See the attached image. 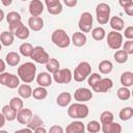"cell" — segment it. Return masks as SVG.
Wrapping results in <instances>:
<instances>
[{
    "instance_id": "1",
    "label": "cell",
    "mask_w": 133,
    "mask_h": 133,
    "mask_svg": "<svg viewBox=\"0 0 133 133\" xmlns=\"http://www.w3.org/2000/svg\"><path fill=\"white\" fill-rule=\"evenodd\" d=\"M36 66L32 62H25L18 68V76L24 83H30L34 80Z\"/></svg>"
},
{
    "instance_id": "2",
    "label": "cell",
    "mask_w": 133,
    "mask_h": 133,
    "mask_svg": "<svg viewBox=\"0 0 133 133\" xmlns=\"http://www.w3.org/2000/svg\"><path fill=\"white\" fill-rule=\"evenodd\" d=\"M88 113H89L88 107L81 102L74 103V104L70 105V107L68 108V115L74 119L85 118V117H87Z\"/></svg>"
},
{
    "instance_id": "3",
    "label": "cell",
    "mask_w": 133,
    "mask_h": 133,
    "mask_svg": "<svg viewBox=\"0 0 133 133\" xmlns=\"http://www.w3.org/2000/svg\"><path fill=\"white\" fill-rule=\"evenodd\" d=\"M52 43L59 48H66L71 44V38L63 29H55L51 35Z\"/></svg>"
},
{
    "instance_id": "4",
    "label": "cell",
    "mask_w": 133,
    "mask_h": 133,
    "mask_svg": "<svg viewBox=\"0 0 133 133\" xmlns=\"http://www.w3.org/2000/svg\"><path fill=\"white\" fill-rule=\"evenodd\" d=\"M90 73H91L90 64L87 61H81L75 68L74 73H73V78L77 82H82V81H84L88 77V75Z\"/></svg>"
},
{
    "instance_id": "5",
    "label": "cell",
    "mask_w": 133,
    "mask_h": 133,
    "mask_svg": "<svg viewBox=\"0 0 133 133\" xmlns=\"http://www.w3.org/2000/svg\"><path fill=\"white\" fill-rule=\"evenodd\" d=\"M110 12H111V8L107 3H104V2L99 3L96 7V17H97L98 23L101 25L108 23L110 19Z\"/></svg>"
},
{
    "instance_id": "6",
    "label": "cell",
    "mask_w": 133,
    "mask_h": 133,
    "mask_svg": "<svg viewBox=\"0 0 133 133\" xmlns=\"http://www.w3.org/2000/svg\"><path fill=\"white\" fill-rule=\"evenodd\" d=\"M0 84L14 89L20 85V78L18 75H14L7 72H2L0 73Z\"/></svg>"
},
{
    "instance_id": "7",
    "label": "cell",
    "mask_w": 133,
    "mask_h": 133,
    "mask_svg": "<svg viewBox=\"0 0 133 133\" xmlns=\"http://www.w3.org/2000/svg\"><path fill=\"white\" fill-rule=\"evenodd\" d=\"M92 23H94V18L90 12L85 11L80 16L79 22H78V27L81 32L87 33L91 30L92 28Z\"/></svg>"
},
{
    "instance_id": "8",
    "label": "cell",
    "mask_w": 133,
    "mask_h": 133,
    "mask_svg": "<svg viewBox=\"0 0 133 133\" xmlns=\"http://www.w3.org/2000/svg\"><path fill=\"white\" fill-rule=\"evenodd\" d=\"M30 58H31L32 60H34L35 62H37V63L45 64V63L49 60L50 56H49L48 52H47L43 47L36 46V47H33L32 52H31V54H30Z\"/></svg>"
},
{
    "instance_id": "9",
    "label": "cell",
    "mask_w": 133,
    "mask_h": 133,
    "mask_svg": "<svg viewBox=\"0 0 133 133\" xmlns=\"http://www.w3.org/2000/svg\"><path fill=\"white\" fill-rule=\"evenodd\" d=\"M73 78V74L70 69H59L55 73H53V79L56 83L59 84H68L71 82Z\"/></svg>"
},
{
    "instance_id": "10",
    "label": "cell",
    "mask_w": 133,
    "mask_h": 133,
    "mask_svg": "<svg viewBox=\"0 0 133 133\" xmlns=\"http://www.w3.org/2000/svg\"><path fill=\"white\" fill-rule=\"evenodd\" d=\"M107 45L112 50H118L123 45V35L119 31H110L107 35Z\"/></svg>"
},
{
    "instance_id": "11",
    "label": "cell",
    "mask_w": 133,
    "mask_h": 133,
    "mask_svg": "<svg viewBox=\"0 0 133 133\" xmlns=\"http://www.w3.org/2000/svg\"><path fill=\"white\" fill-rule=\"evenodd\" d=\"M113 86V82L110 78H101L91 88L96 92H107Z\"/></svg>"
},
{
    "instance_id": "12",
    "label": "cell",
    "mask_w": 133,
    "mask_h": 133,
    "mask_svg": "<svg viewBox=\"0 0 133 133\" xmlns=\"http://www.w3.org/2000/svg\"><path fill=\"white\" fill-rule=\"evenodd\" d=\"M74 98L77 102H87L89 100H91L92 98V92L90 89L86 88V87H79L75 90L74 92Z\"/></svg>"
},
{
    "instance_id": "13",
    "label": "cell",
    "mask_w": 133,
    "mask_h": 133,
    "mask_svg": "<svg viewBox=\"0 0 133 133\" xmlns=\"http://www.w3.org/2000/svg\"><path fill=\"white\" fill-rule=\"evenodd\" d=\"M32 115H33V113L30 109L23 107L21 110H19L17 112V117L16 118L21 125H27L29 123V121L31 119Z\"/></svg>"
},
{
    "instance_id": "14",
    "label": "cell",
    "mask_w": 133,
    "mask_h": 133,
    "mask_svg": "<svg viewBox=\"0 0 133 133\" xmlns=\"http://www.w3.org/2000/svg\"><path fill=\"white\" fill-rule=\"evenodd\" d=\"M44 11V4L41 0H31L29 3V12L32 17H39Z\"/></svg>"
},
{
    "instance_id": "15",
    "label": "cell",
    "mask_w": 133,
    "mask_h": 133,
    "mask_svg": "<svg viewBox=\"0 0 133 133\" xmlns=\"http://www.w3.org/2000/svg\"><path fill=\"white\" fill-rule=\"evenodd\" d=\"M84 130H85V126L80 121H74L70 123L65 128L66 133H83Z\"/></svg>"
},
{
    "instance_id": "16",
    "label": "cell",
    "mask_w": 133,
    "mask_h": 133,
    "mask_svg": "<svg viewBox=\"0 0 133 133\" xmlns=\"http://www.w3.org/2000/svg\"><path fill=\"white\" fill-rule=\"evenodd\" d=\"M36 82L39 86L48 87L52 84V77L48 72H41L36 76Z\"/></svg>"
},
{
    "instance_id": "17",
    "label": "cell",
    "mask_w": 133,
    "mask_h": 133,
    "mask_svg": "<svg viewBox=\"0 0 133 133\" xmlns=\"http://www.w3.org/2000/svg\"><path fill=\"white\" fill-rule=\"evenodd\" d=\"M71 42L73 43V45H74L75 47L80 48V47H83V46L86 44L87 37H86L85 33H83V32H81V31H78V32H75V33L72 35Z\"/></svg>"
},
{
    "instance_id": "18",
    "label": "cell",
    "mask_w": 133,
    "mask_h": 133,
    "mask_svg": "<svg viewBox=\"0 0 133 133\" xmlns=\"http://www.w3.org/2000/svg\"><path fill=\"white\" fill-rule=\"evenodd\" d=\"M28 26L33 31H39L44 27V20L41 17H30L28 19Z\"/></svg>"
},
{
    "instance_id": "19",
    "label": "cell",
    "mask_w": 133,
    "mask_h": 133,
    "mask_svg": "<svg viewBox=\"0 0 133 133\" xmlns=\"http://www.w3.org/2000/svg\"><path fill=\"white\" fill-rule=\"evenodd\" d=\"M101 130L104 133H121L122 132V126L117 123L111 122L108 124H102Z\"/></svg>"
},
{
    "instance_id": "20",
    "label": "cell",
    "mask_w": 133,
    "mask_h": 133,
    "mask_svg": "<svg viewBox=\"0 0 133 133\" xmlns=\"http://www.w3.org/2000/svg\"><path fill=\"white\" fill-rule=\"evenodd\" d=\"M12 33H14V35L17 36L19 39H26V38L29 37V34H30L29 28L26 27L23 23H21V24L16 28V30H15Z\"/></svg>"
},
{
    "instance_id": "21",
    "label": "cell",
    "mask_w": 133,
    "mask_h": 133,
    "mask_svg": "<svg viewBox=\"0 0 133 133\" xmlns=\"http://www.w3.org/2000/svg\"><path fill=\"white\" fill-rule=\"evenodd\" d=\"M109 24L110 27L114 30V31H122L125 27V22L122 18L117 17V16H113L109 19Z\"/></svg>"
},
{
    "instance_id": "22",
    "label": "cell",
    "mask_w": 133,
    "mask_h": 133,
    "mask_svg": "<svg viewBox=\"0 0 133 133\" xmlns=\"http://www.w3.org/2000/svg\"><path fill=\"white\" fill-rule=\"evenodd\" d=\"M71 100H72V96L70 92L68 91H63L61 94H59L57 96V99H56V103L58 106L60 107H66L70 103H71Z\"/></svg>"
},
{
    "instance_id": "23",
    "label": "cell",
    "mask_w": 133,
    "mask_h": 133,
    "mask_svg": "<svg viewBox=\"0 0 133 133\" xmlns=\"http://www.w3.org/2000/svg\"><path fill=\"white\" fill-rule=\"evenodd\" d=\"M14 38H15V35L12 32H10L9 30L8 31H3L1 34H0V43L5 46V47H8L10 45H12L14 43Z\"/></svg>"
},
{
    "instance_id": "24",
    "label": "cell",
    "mask_w": 133,
    "mask_h": 133,
    "mask_svg": "<svg viewBox=\"0 0 133 133\" xmlns=\"http://www.w3.org/2000/svg\"><path fill=\"white\" fill-rule=\"evenodd\" d=\"M18 94L22 99H29L32 96V88L29 84H21L18 86Z\"/></svg>"
},
{
    "instance_id": "25",
    "label": "cell",
    "mask_w": 133,
    "mask_h": 133,
    "mask_svg": "<svg viewBox=\"0 0 133 133\" xmlns=\"http://www.w3.org/2000/svg\"><path fill=\"white\" fill-rule=\"evenodd\" d=\"M1 112H2L3 115L5 116V119L8 121V122H12V121L16 119V117H17V111H16L14 108H11V107L9 106V104H8V105H4V106L2 107Z\"/></svg>"
},
{
    "instance_id": "26",
    "label": "cell",
    "mask_w": 133,
    "mask_h": 133,
    "mask_svg": "<svg viewBox=\"0 0 133 133\" xmlns=\"http://www.w3.org/2000/svg\"><path fill=\"white\" fill-rule=\"evenodd\" d=\"M20 55L17 52H8L5 56V61L10 66H16L20 63Z\"/></svg>"
},
{
    "instance_id": "27",
    "label": "cell",
    "mask_w": 133,
    "mask_h": 133,
    "mask_svg": "<svg viewBox=\"0 0 133 133\" xmlns=\"http://www.w3.org/2000/svg\"><path fill=\"white\" fill-rule=\"evenodd\" d=\"M121 83L123 86L131 87L133 85V73L130 71L124 72L121 75Z\"/></svg>"
},
{
    "instance_id": "28",
    "label": "cell",
    "mask_w": 133,
    "mask_h": 133,
    "mask_svg": "<svg viewBox=\"0 0 133 133\" xmlns=\"http://www.w3.org/2000/svg\"><path fill=\"white\" fill-rule=\"evenodd\" d=\"M46 64V69L49 73H55L56 71H58L60 68V64H59V61L56 59V58H49V60L45 63Z\"/></svg>"
},
{
    "instance_id": "29",
    "label": "cell",
    "mask_w": 133,
    "mask_h": 133,
    "mask_svg": "<svg viewBox=\"0 0 133 133\" xmlns=\"http://www.w3.org/2000/svg\"><path fill=\"white\" fill-rule=\"evenodd\" d=\"M47 96H48V91H47L46 87L38 86L32 90V97L35 100H44L47 98Z\"/></svg>"
},
{
    "instance_id": "30",
    "label": "cell",
    "mask_w": 133,
    "mask_h": 133,
    "mask_svg": "<svg viewBox=\"0 0 133 133\" xmlns=\"http://www.w3.org/2000/svg\"><path fill=\"white\" fill-rule=\"evenodd\" d=\"M98 69H99L100 73H102V74H109L113 69V64L110 60H102L99 63Z\"/></svg>"
},
{
    "instance_id": "31",
    "label": "cell",
    "mask_w": 133,
    "mask_h": 133,
    "mask_svg": "<svg viewBox=\"0 0 133 133\" xmlns=\"http://www.w3.org/2000/svg\"><path fill=\"white\" fill-rule=\"evenodd\" d=\"M90 31H91V36H92V38H94L95 41H98V42L102 41V39L105 37V35H106L105 29L102 28V27H96V28H94V29L90 30Z\"/></svg>"
},
{
    "instance_id": "32",
    "label": "cell",
    "mask_w": 133,
    "mask_h": 133,
    "mask_svg": "<svg viewBox=\"0 0 133 133\" xmlns=\"http://www.w3.org/2000/svg\"><path fill=\"white\" fill-rule=\"evenodd\" d=\"M132 116H133V108H131V107H125L118 113V117L124 122L131 119Z\"/></svg>"
},
{
    "instance_id": "33",
    "label": "cell",
    "mask_w": 133,
    "mask_h": 133,
    "mask_svg": "<svg viewBox=\"0 0 133 133\" xmlns=\"http://www.w3.org/2000/svg\"><path fill=\"white\" fill-rule=\"evenodd\" d=\"M43 124H44L43 119H42L38 115L34 114V115H32L31 119L29 121V123H28L26 126H27L28 128H30V129L33 131L35 128H37V127H39V126H43Z\"/></svg>"
},
{
    "instance_id": "34",
    "label": "cell",
    "mask_w": 133,
    "mask_h": 133,
    "mask_svg": "<svg viewBox=\"0 0 133 133\" xmlns=\"http://www.w3.org/2000/svg\"><path fill=\"white\" fill-rule=\"evenodd\" d=\"M128 54L124 50H116L113 54V58L117 63H125L128 60Z\"/></svg>"
},
{
    "instance_id": "35",
    "label": "cell",
    "mask_w": 133,
    "mask_h": 133,
    "mask_svg": "<svg viewBox=\"0 0 133 133\" xmlns=\"http://www.w3.org/2000/svg\"><path fill=\"white\" fill-rule=\"evenodd\" d=\"M32 49H33V46H32L30 43H23V44H21V46L19 47L20 53H21L23 56H26V57H30V54H31V52H32Z\"/></svg>"
},
{
    "instance_id": "36",
    "label": "cell",
    "mask_w": 133,
    "mask_h": 133,
    "mask_svg": "<svg viewBox=\"0 0 133 133\" xmlns=\"http://www.w3.org/2000/svg\"><path fill=\"white\" fill-rule=\"evenodd\" d=\"M9 106H10L11 108H14V109L18 112L19 110H21V109L24 107V103H23V100H22L21 98H19V97H14V98H11L10 101H9Z\"/></svg>"
},
{
    "instance_id": "37",
    "label": "cell",
    "mask_w": 133,
    "mask_h": 133,
    "mask_svg": "<svg viewBox=\"0 0 133 133\" xmlns=\"http://www.w3.org/2000/svg\"><path fill=\"white\" fill-rule=\"evenodd\" d=\"M130 97H131V91H130V89L128 87L123 86V87H121V88L117 89V98L119 100L127 101V100L130 99Z\"/></svg>"
},
{
    "instance_id": "38",
    "label": "cell",
    "mask_w": 133,
    "mask_h": 133,
    "mask_svg": "<svg viewBox=\"0 0 133 133\" xmlns=\"http://www.w3.org/2000/svg\"><path fill=\"white\" fill-rule=\"evenodd\" d=\"M113 118H114V115L111 111H103L100 115V121H101V124H108V123H111L113 122Z\"/></svg>"
},
{
    "instance_id": "39",
    "label": "cell",
    "mask_w": 133,
    "mask_h": 133,
    "mask_svg": "<svg viewBox=\"0 0 133 133\" xmlns=\"http://www.w3.org/2000/svg\"><path fill=\"white\" fill-rule=\"evenodd\" d=\"M21 15L17 11H9L6 15V21L8 24L10 23H15V22H20L21 21Z\"/></svg>"
},
{
    "instance_id": "40",
    "label": "cell",
    "mask_w": 133,
    "mask_h": 133,
    "mask_svg": "<svg viewBox=\"0 0 133 133\" xmlns=\"http://www.w3.org/2000/svg\"><path fill=\"white\" fill-rule=\"evenodd\" d=\"M86 129H87V131L89 133H98L101 130V126H100V123L99 122H97V121H90L87 124Z\"/></svg>"
},
{
    "instance_id": "41",
    "label": "cell",
    "mask_w": 133,
    "mask_h": 133,
    "mask_svg": "<svg viewBox=\"0 0 133 133\" xmlns=\"http://www.w3.org/2000/svg\"><path fill=\"white\" fill-rule=\"evenodd\" d=\"M47 9H48V12L50 15H54V16L55 15H59L62 11V4L60 2H58V3H56V4L52 5V6L47 7Z\"/></svg>"
},
{
    "instance_id": "42",
    "label": "cell",
    "mask_w": 133,
    "mask_h": 133,
    "mask_svg": "<svg viewBox=\"0 0 133 133\" xmlns=\"http://www.w3.org/2000/svg\"><path fill=\"white\" fill-rule=\"evenodd\" d=\"M102 77H101V75L100 74H98V73H92V74H89L88 75V77H87V83H88V85L90 86V87H92L100 79H101Z\"/></svg>"
},
{
    "instance_id": "43",
    "label": "cell",
    "mask_w": 133,
    "mask_h": 133,
    "mask_svg": "<svg viewBox=\"0 0 133 133\" xmlns=\"http://www.w3.org/2000/svg\"><path fill=\"white\" fill-rule=\"evenodd\" d=\"M123 50H124L128 55L133 54V41H132V39L126 41L125 44L123 45Z\"/></svg>"
},
{
    "instance_id": "44",
    "label": "cell",
    "mask_w": 133,
    "mask_h": 133,
    "mask_svg": "<svg viewBox=\"0 0 133 133\" xmlns=\"http://www.w3.org/2000/svg\"><path fill=\"white\" fill-rule=\"evenodd\" d=\"M125 37L128 39L133 38V26H128L125 29Z\"/></svg>"
},
{
    "instance_id": "45",
    "label": "cell",
    "mask_w": 133,
    "mask_h": 133,
    "mask_svg": "<svg viewBox=\"0 0 133 133\" xmlns=\"http://www.w3.org/2000/svg\"><path fill=\"white\" fill-rule=\"evenodd\" d=\"M124 10H125V12L128 15V16H133V2H131V3H129V4H127V5H125L124 7Z\"/></svg>"
},
{
    "instance_id": "46",
    "label": "cell",
    "mask_w": 133,
    "mask_h": 133,
    "mask_svg": "<svg viewBox=\"0 0 133 133\" xmlns=\"http://www.w3.org/2000/svg\"><path fill=\"white\" fill-rule=\"evenodd\" d=\"M49 132L50 133H62L63 132V129L60 127V126H52L51 128H50V130H49Z\"/></svg>"
},
{
    "instance_id": "47",
    "label": "cell",
    "mask_w": 133,
    "mask_h": 133,
    "mask_svg": "<svg viewBox=\"0 0 133 133\" xmlns=\"http://www.w3.org/2000/svg\"><path fill=\"white\" fill-rule=\"evenodd\" d=\"M63 3L68 7H74L77 5V0H63Z\"/></svg>"
},
{
    "instance_id": "48",
    "label": "cell",
    "mask_w": 133,
    "mask_h": 133,
    "mask_svg": "<svg viewBox=\"0 0 133 133\" xmlns=\"http://www.w3.org/2000/svg\"><path fill=\"white\" fill-rule=\"evenodd\" d=\"M22 23V21H20V22H15V23H10V24H8V27H9V31L10 32H14L15 30H16V28L20 25Z\"/></svg>"
},
{
    "instance_id": "49",
    "label": "cell",
    "mask_w": 133,
    "mask_h": 133,
    "mask_svg": "<svg viewBox=\"0 0 133 133\" xmlns=\"http://www.w3.org/2000/svg\"><path fill=\"white\" fill-rule=\"evenodd\" d=\"M58 2H60V1L59 0H45V3H46V6L47 7L52 6V5H54V4L58 3Z\"/></svg>"
},
{
    "instance_id": "50",
    "label": "cell",
    "mask_w": 133,
    "mask_h": 133,
    "mask_svg": "<svg viewBox=\"0 0 133 133\" xmlns=\"http://www.w3.org/2000/svg\"><path fill=\"white\" fill-rule=\"evenodd\" d=\"M21 132H22V133H31V132H33V131H32L30 128H28V127H27V128H23V129H20V130H17V131H16V133H21Z\"/></svg>"
},
{
    "instance_id": "51",
    "label": "cell",
    "mask_w": 133,
    "mask_h": 133,
    "mask_svg": "<svg viewBox=\"0 0 133 133\" xmlns=\"http://www.w3.org/2000/svg\"><path fill=\"white\" fill-rule=\"evenodd\" d=\"M35 133H46L47 132V130L43 127V126H39V127H37V128H35L34 130H33Z\"/></svg>"
},
{
    "instance_id": "52",
    "label": "cell",
    "mask_w": 133,
    "mask_h": 133,
    "mask_svg": "<svg viewBox=\"0 0 133 133\" xmlns=\"http://www.w3.org/2000/svg\"><path fill=\"white\" fill-rule=\"evenodd\" d=\"M5 122H6L5 116L3 115V113H2V112H0V129L5 125Z\"/></svg>"
},
{
    "instance_id": "53",
    "label": "cell",
    "mask_w": 133,
    "mask_h": 133,
    "mask_svg": "<svg viewBox=\"0 0 133 133\" xmlns=\"http://www.w3.org/2000/svg\"><path fill=\"white\" fill-rule=\"evenodd\" d=\"M131 2H133V0H118V4H119L122 7H124L125 5H127V4L131 3Z\"/></svg>"
},
{
    "instance_id": "54",
    "label": "cell",
    "mask_w": 133,
    "mask_h": 133,
    "mask_svg": "<svg viewBox=\"0 0 133 133\" xmlns=\"http://www.w3.org/2000/svg\"><path fill=\"white\" fill-rule=\"evenodd\" d=\"M4 71H5V62H4V60H2L0 58V73H2Z\"/></svg>"
},
{
    "instance_id": "55",
    "label": "cell",
    "mask_w": 133,
    "mask_h": 133,
    "mask_svg": "<svg viewBox=\"0 0 133 133\" xmlns=\"http://www.w3.org/2000/svg\"><path fill=\"white\" fill-rule=\"evenodd\" d=\"M1 3H2L4 6H9V5L12 3V0H1Z\"/></svg>"
},
{
    "instance_id": "56",
    "label": "cell",
    "mask_w": 133,
    "mask_h": 133,
    "mask_svg": "<svg viewBox=\"0 0 133 133\" xmlns=\"http://www.w3.org/2000/svg\"><path fill=\"white\" fill-rule=\"evenodd\" d=\"M4 17H5V14H4L3 9H1V8H0V22H2V21H3Z\"/></svg>"
},
{
    "instance_id": "57",
    "label": "cell",
    "mask_w": 133,
    "mask_h": 133,
    "mask_svg": "<svg viewBox=\"0 0 133 133\" xmlns=\"http://www.w3.org/2000/svg\"><path fill=\"white\" fill-rule=\"evenodd\" d=\"M1 49H2V44L0 43V51H1Z\"/></svg>"
},
{
    "instance_id": "58",
    "label": "cell",
    "mask_w": 133,
    "mask_h": 133,
    "mask_svg": "<svg viewBox=\"0 0 133 133\" xmlns=\"http://www.w3.org/2000/svg\"><path fill=\"white\" fill-rule=\"evenodd\" d=\"M21 1H27V0H21Z\"/></svg>"
}]
</instances>
